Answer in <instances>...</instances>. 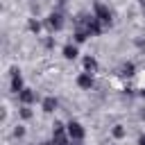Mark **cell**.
Instances as JSON below:
<instances>
[{
    "label": "cell",
    "instance_id": "cell-4",
    "mask_svg": "<svg viewBox=\"0 0 145 145\" xmlns=\"http://www.w3.org/2000/svg\"><path fill=\"white\" fill-rule=\"evenodd\" d=\"M63 57H66V59H75V57H77V48L66 45V48H63Z\"/></svg>",
    "mask_w": 145,
    "mask_h": 145
},
{
    "label": "cell",
    "instance_id": "cell-7",
    "mask_svg": "<svg viewBox=\"0 0 145 145\" xmlns=\"http://www.w3.org/2000/svg\"><path fill=\"white\" fill-rule=\"evenodd\" d=\"M20 100H23V102H32V100H34V93H29V91H20Z\"/></svg>",
    "mask_w": 145,
    "mask_h": 145
},
{
    "label": "cell",
    "instance_id": "cell-2",
    "mask_svg": "<svg viewBox=\"0 0 145 145\" xmlns=\"http://www.w3.org/2000/svg\"><path fill=\"white\" fill-rule=\"evenodd\" d=\"M68 136H70V138H75V140H79V138L84 136L82 125H79V122H70V125H68Z\"/></svg>",
    "mask_w": 145,
    "mask_h": 145
},
{
    "label": "cell",
    "instance_id": "cell-3",
    "mask_svg": "<svg viewBox=\"0 0 145 145\" xmlns=\"http://www.w3.org/2000/svg\"><path fill=\"white\" fill-rule=\"evenodd\" d=\"M48 23H50V27H54V29H59V27H61V16H59V14H52Z\"/></svg>",
    "mask_w": 145,
    "mask_h": 145
},
{
    "label": "cell",
    "instance_id": "cell-10",
    "mask_svg": "<svg viewBox=\"0 0 145 145\" xmlns=\"http://www.w3.org/2000/svg\"><path fill=\"white\" fill-rule=\"evenodd\" d=\"M138 145H145V136H143V138H140V140H138Z\"/></svg>",
    "mask_w": 145,
    "mask_h": 145
},
{
    "label": "cell",
    "instance_id": "cell-9",
    "mask_svg": "<svg viewBox=\"0 0 145 145\" xmlns=\"http://www.w3.org/2000/svg\"><path fill=\"white\" fill-rule=\"evenodd\" d=\"M84 66H86V70H95V59H91V57H88V59L84 61Z\"/></svg>",
    "mask_w": 145,
    "mask_h": 145
},
{
    "label": "cell",
    "instance_id": "cell-1",
    "mask_svg": "<svg viewBox=\"0 0 145 145\" xmlns=\"http://www.w3.org/2000/svg\"><path fill=\"white\" fill-rule=\"evenodd\" d=\"M95 18H97L100 23H109V20H111V14H109V9H106L104 5L97 2V5H95Z\"/></svg>",
    "mask_w": 145,
    "mask_h": 145
},
{
    "label": "cell",
    "instance_id": "cell-5",
    "mask_svg": "<svg viewBox=\"0 0 145 145\" xmlns=\"http://www.w3.org/2000/svg\"><path fill=\"white\" fill-rule=\"evenodd\" d=\"M79 86H82V88H91V86H93L91 75H82V77H79Z\"/></svg>",
    "mask_w": 145,
    "mask_h": 145
},
{
    "label": "cell",
    "instance_id": "cell-8",
    "mask_svg": "<svg viewBox=\"0 0 145 145\" xmlns=\"http://www.w3.org/2000/svg\"><path fill=\"white\" fill-rule=\"evenodd\" d=\"M136 82H138V86H140V88H145V70H140V72L136 75Z\"/></svg>",
    "mask_w": 145,
    "mask_h": 145
},
{
    "label": "cell",
    "instance_id": "cell-11",
    "mask_svg": "<svg viewBox=\"0 0 145 145\" xmlns=\"http://www.w3.org/2000/svg\"><path fill=\"white\" fill-rule=\"evenodd\" d=\"M59 2H61V5H63V2H68V0H59Z\"/></svg>",
    "mask_w": 145,
    "mask_h": 145
},
{
    "label": "cell",
    "instance_id": "cell-6",
    "mask_svg": "<svg viewBox=\"0 0 145 145\" xmlns=\"http://www.w3.org/2000/svg\"><path fill=\"white\" fill-rule=\"evenodd\" d=\"M54 106H57V100H52V97H48V100L43 102V109H45V111H54Z\"/></svg>",
    "mask_w": 145,
    "mask_h": 145
}]
</instances>
